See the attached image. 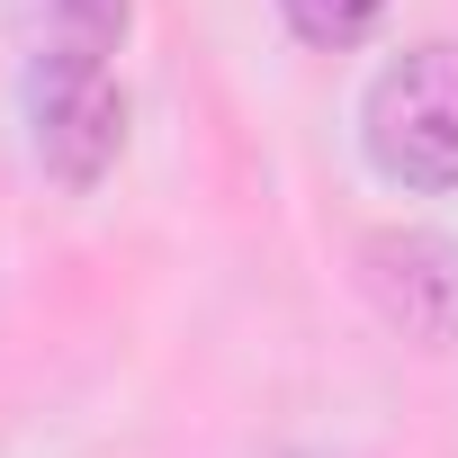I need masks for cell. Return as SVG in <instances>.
I'll return each instance as SVG.
<instances>
[{
	"mask_svg": "<svg viewBox=\"0 0 458 458\" xmlns=\"http://www.w3.org/2000/svg\"><path fill=\"white\" fill-rule=\"evenodd\" d=\"M360 135L395 189H458V46L395 55L360 99Z\"/></svg>",
	"mask_w": 458,
	"mask_h": 458,
	"instance_id": "6da1fadb",
	"label": "cell"
},
{
	"mask_svg": "<svg viewBox=\"0 0 458 458\" xmlns=\"http://www.w3.org/2000/svg\"><path fill=\"white\" fill-rule=\"evenodd\" d=\"M28 126H37V162L64 189H90L117 162V144H126V81H117V64L28 72Z\"/></svg>",
	"mask_w": 458,
	"mask_h": 458,
	"instance_id": "7a4b0ae2",
	"label": "cell"
},
{
	"mask_svg": "<svg viewBox=\"0 0 458 458\" xmlns=\"http://www.w3.org/2000/svg\"><path fill=\"white\" fill-rule=\"evenodd\" d=\"M369 288L377 306L422 333V342H458V243L449 234H369Z\"/></svg>",
	"mask_w": 458,
	"mask_h": 458,
	"instance_id": "3957f363",
	"label": "cell"
},
{
	"mask_svg": "<svg viewBox=\"0 0 458 458\" xmlns=\"http://www.w3.org/2000/svg\"><path fill=\"white\" fill-rule=\"evenodd\" d=\"M126 19H135V0H10V28H19L28 72H55V64H117Z\"/></svg>",
	"mask_w": 458,
	"mask_h": 458,
	"instance_id": "277c9868",
	"label": "cell"
},
{
	"mask_svg": "<svg viewBox=\"0 0 458 458\" xmlns=\"http://www.w3.org/2000/svg\"><path fill=\"white\" fill-rule=\"evenodd\" d=\"M377 10H386V0H279V19H288L306 46H324V55L360 46V37L377 28Z\"/></svg>",
	"mask_w": 458,
	"mask_h": 458,
	"instance_id": "5b68a950",
	"label": "cell"
}]
</instances>
